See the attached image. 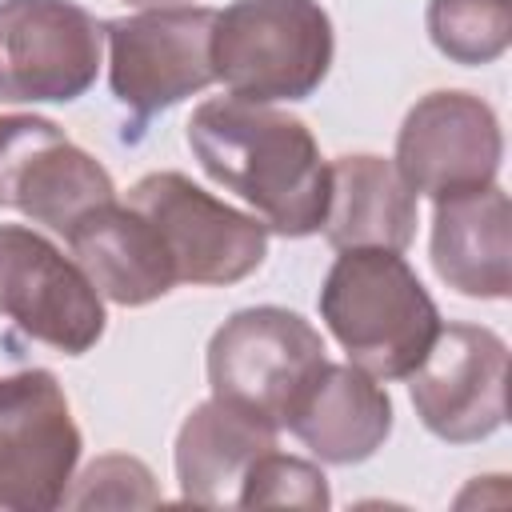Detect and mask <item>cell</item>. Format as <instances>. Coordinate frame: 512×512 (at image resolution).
<instances>
[{
  "label": "cell",
  "mask_w": 512,
  "mask_h": 512,
  "mask_svg": "<svg viewBox=\"0 0 512 512\" xmlns=\"http://www.w3.org/2000/svg\"><path fill=\"white\" fill-rule=\"evenodd\" d=\"M188 148L216 184L256 208L268 232L304 240L324 228L328 160L300 116L212 96L188 116Z\"/></svg>",
  "instance_id": "cell-1"
},
{
  "label": "cell",
  "mask_w": 512,
  "mask_h": 512,
  "mask_svg": "<svg viewBox=\"0 0 512 512\" xmlns=\"http://www.w3.org/2000/svg\"><path fill=\"white\" fill-rule=\"evenodd\" d=\"M316 304L348 360L376 380H408L444 324L412 264L388 248H340Z\"/></svg>",
  "instance_id": "cell-2"
},
{
  "label": "cell",
  "mask_w": 512,
  "mask_h": 512,
  "mask_svg": "<svg viewBox=\"0 0 512 512\" xmlns=\"http://www.w3.org/2000/svg\"><path fill=\"white\" fill-rule=\"evenodd\" d=\"M332 52L336 36L320 0H232L212 20V72L236 100H308Z\"/></svg>",
  "instance_id": "cell-3"
},
{
  "label": "cell",
  "mask_w": 512,
  "mask_h": 512,
  "mask_svg": "<svg viewBox=\"0 0 512 512\" xmlns=\"http://www.w3.org/2000/svg\"><path fill=\"white\" fill-rule=\"evenodd\" d=\"M324 364V336L300 312L280 304L240 308L208 340L212 396L272 428H288V416Z\"/></svg>",
  "instance_id": "cell-4"
},
{
  "label": "cell",
  "mask_w": 512,
  "mask_h": 512,
  "mask_svg": "<svg viewBox=\"0 0 512 512\" xmlns=\"http://www.w3.org/2000/svg\"><path fill=\"white\" fill-rule=\"evenodd\" d=\"M128 204L152 220L176 284L228 288L248 280L268 256L264 220L216 200L184 172L140 176L128 188Z\"/></svg>",
  "instance_id": "cell-5"
},
{
  "label": "cell",
  "mask_w": 512,
  "mask_h": 512,
  "mask_svg": "<svg viewBox=\"0 0 512 512\" xmlns=\"http://www.w3.org/2000/svg\"><path fill=\"white\" fill-rule=\"evenodd\" d=\"M212 20V8L180 4L100 24L108 40V88L132 112L136 128L216 80Z\"/></svg>",
  "instance_id": "cell-6"
},
{
  "label": "cell",
  "mask_w": 512,
  "mask_h": 512,
  "mask_svg": "<svg viewBox=\"0 0 512 512\" xmlns=\"http://www.w3.org/2000/svg\"><path fill=\"white\" fill-rule=\"evenodd\" d=\"M0 320L64 356L92 352L108 328L84 268L28 224H0Z\"/></svg>",
  "instance_id": "cell-7"
},
{
  "label": "cell",
  "mask_w": 512,
  "mask_h": 512,
  "mask_svg": "<svg viewBox=\"0 0 512 512\" xmlns=\"http://www.w3.org/2000/svg\"><path fill=\"white\" fill-rule=\"evenodd\" d=\"M80 428L48 368L0 376V512H52L80 464Z\"/></svg>",
  "instance_id": "cell-8"
},
{
  "label": "cell",
  "mask_w": 512,
  "mask_h": 512,
  "mask_svg": "<svg viewBox=\"0 0 512 512\" xmlns=\"http://www.w3.org/2000/svg\"><path fill=\"white\" fill-rule=\"evenodd\" d=\"M104 28L76 0H0V104H72L100 72Z\"/></svg>",
  "instance_id": "cell-9"
},
{
  "label": "cell",
  "mask_w": 512,
  "mask_h": 512,
  "mask_svg": "<svg viewBox=\"0 0 512 512\" xmlns=\"http://www.w3.org/2000/svg\"><path fill=\"white\" fill-rule=\"evenodd\" d=\"M408 396L436 440H488L508 420V344L484 324H440L408 376Z\"/></svg>",
  "instance_id": "cell-10"
},
{
  "label": "cell",
  "mask_w": 512,
  "mask_h": 512,
  "mask_svg": "<svg viewBox=\"0 0 512 512\" xmlns=\"http://www.w3.org/2000/svg\"><path fill=\"white\" fill-rule=\"evenodd\" d=\"M396 172L416 196L448 200L496 184L504 132L488 100L464 88L420 96L396 132Z\"/></svg>",
  "instance_id": "cell-11"
},
{
  "label": "cell",
  "mask_w": 512,
  "mask_h": 512,
  "mask_svg": "<svg viewBox=\"0 0 512 512\" xmlns=\"http://www.w3.org/2000/svg\"><path fill=\"white\" fill-rule=\"evenodd\" d=\"M104 200H116L108 168L72 144L56 120L32 112L0 116V208H16L64 236Z\"/></svg>",
  "instance_id": "cell-12"
},
{
  "label": "cell",
  "mask_w": 512,
  "mask_h": 512,
  "mask_svg": "<svg viewBox=\"0 0 512 512\" xmlns=\"http://www.w3.org/2000/svg\"><path fill=\"white\" fill-rule=\"evenodd\" d=\"M64 240L96 292L120 308H144L176 288L172 260L152 220L128 200L96 204L64 232Z\"/></svg>",
  "instance_id": "cell-13"
},
{
  "label": "cell",
  "mask_w": 512,
  "mask_h": 512,
  "mask_svg": "<svg viewBox=\"0 0 512 512\" xmlns=\"http://www.w3.org/2000/svg\"><path fill=\"white\" fill-rule=\"evenodd\" d=\"M428 256L436 276L472 300L512 292V208L500 184L436 200Z\"/></svg>",
  "instance_id": "cell-14"
},
{
  "label": "cell",
  "mask_w": 512,
  "mask_h": 512,
  "mask_svg": "<svg viewBox=\"0 0 512 512\" xmlns=\"http://www.w3.org/2000/svg\"><path fill=\"white\" fill-rule=\"evenodd\" d=\"M288 432L324 464H364L392 436V400L352 360H328L288 416Z\"/></svg>",
  "instance_id": "cell-15"
},
{
  "label": "cell",
  "mask_w": 512,
  "mask_h": 512,
  "mask_svg": "<svg viewBox=\"0 0 512 512\" xmlns=\"http://www.w3.org/2000/svg\"><path fill=\"white\" fill-rule=\"evenodd\" d=\"M276 436H280V428H272L216 396L196 404L176 432L180 496L188 504H204V508H232L248 468L264 452L280 448Z\"/></svg>",
  "instance_id": "cell-16"
},
{
  "label": "cell",
  "mask_w": 512,
  "mask_h": 512,
  "mask_svg": "<svg viewBox=\"0 0 512 512\" xmlns=\"http://www.w3.org/2000/svg\"><path fill=\"white\" fill-rule=\"evenodd\" d=\"M328 212L324 240L340 248H388L404 252L416 236V192L404 184L392 160L372 152H348L328 164Z\"/></svg>",
  "instance_id": "cell-17"
},
{
  "label": "cell",
  "mask_w": 512,
  "mask_h": 512,
  "mask_svg": "<svg viewBox=\"0 0 512 512\" xmlns=\"http://www.w3.org/2000/svg\"><path fill=\"white\" fill-rule=\"evenodd\" d=\"M424 28L440 56L464 68H480L508 52L512 12L508 0H428Z\"/></svg>",
  "instance_id": "cell-18"
},
{
  "label": "cell",
  "mask_w": 512,
  "mask_h": 512,
  "mask_svg": "<svg viewBox=\"0 0 512 512\" xmlns=\"http://www.w3.org/2000/svg\"><path fill=\"white\" fill-rule=\"evenodd\" d=\"M268 504L320 512V508L332 504L328 476L312 460H300V456H288V452L272 448L248 468V476L240 484V496H236V508H268Z\"/></svg>",
  "instance_id": "cell-19"
},
{
  "label": "cell",
  "mask_w": 512,
  "mask_h": 512,
  "mask_svg": "<svg viewBox=\"0 0 512 512\" xmlns=\"http://www.w3.org/2000/svg\"><path fill=\"white\" fill-rule=\"evenodd\" d=\"M160 500L152 468L124 452L96 456L64 492V508H156Z\"/></svg>",
  "instance_id": "cell-20"
},
{
  "label": "cell",
  "mask_w": 512,
  "mask_h": 512,
  "mask_svg": "<svg viewBox=\"0 0 512 512\" xmlns=\"http://www.w3.org/2000/svg\"><path fill=\"white\" fill-rule=\"evenodd\" d=\"M132 8H180V4H192V0H124Z\"/></svg>",
  "instance_id": "cell-21"
}]
</instances>
